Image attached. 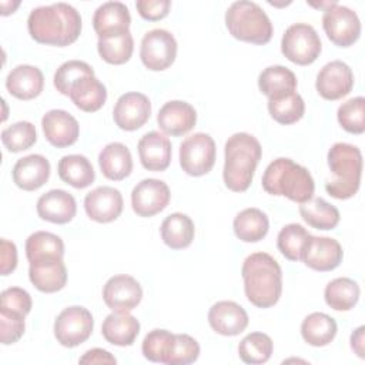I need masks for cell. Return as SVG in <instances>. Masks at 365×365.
<instances>
[{
  "instance_id": "1",
  "label": "cell",
  "mask_w": 365,
  "mask_h": 365,
  "mask_svg": "<svg viewBox=\"0 0 365 365\" xmlns=\"http://www.w3.org/2000/svg\"><path fill=\"white\" fill-rule=\"evenodd\" d=\"M29 34L41 44L66 47L81 33V16L68 3H53L33 9L27 19Z\"/></svg>"
},
{
  "instance_id": "2",
  "label": "cell",
  "mask_w": 365,
  "mask_h": 365,
  "mask_svg": "<svg viewBox=\"0 0 365 365\" xmlns=\"http://www.w3.org/2000/svg\"><path fill=\"white\" fill-rule=\"evenodd\" d=\"M247 299L258 308L274 307L282 294V271L267 252L250 254L241 267Z\"/></svg>"
},
{
  "instance_id": "3",
  "label": "cell",
  "mask_w": 365,
  "mask_h": 365,
  "mask_svg": "<svg viewBox=\"0 0 365 365\" xmlns=\"http://www.w3.org/2000/svg\"><path fill=\"white\" fill-rule=\"evenodd\" d=\"M259 141L248 133H235L225 141L222 178L228 190L244 192L252 182L255 168L261 160Z\"/></svg>"
},
{
  "instance_id": "4",
  "label": "cell",
  "mask_w": 365,
  "mask_h": 365,
  "mask_svg": "<svg viewBox=\"0 0 365 365\" xmlns=\"http://www.w3.org/2000/svg\"><path fill=\"white\" fill-rule=\"evenodd\" d=\"M261 184L268 194L282 195L298 204L311 200L315 191L311 173L287 157H279L268 164Z\"/></svg>"
},
{
  "instance_id": "5",
  "label": "cell",
  "mask_w": 365,
  "mask_h": 365,
  "mask_svg": "<svg viewBox=\"0 0 365 365\" xmlns=\"http://www.w3.org/2000/svg\"><path fill=\"white\" fill-rule=\"evenodd\" d=\"M328 167L334 180L325 184L327 192L336 200L354 197L361 185L362 154L356 145L348 143H335L327 155Z\"/></svg>"
},
{
  "instance_id": "6",
  "label": "cell",
  "mask_w": 365,
  "mask_h": 365,
  "mask_svg": "<svg viewBox=\"0 0 365 365\" xmlns=\"http://www.w3.org/2000/svg\"><path fill=\"white\" fill-rule=\"evenodd\" d=\"M225 26L234 38L252 44H267L274 33L267 13L248 0L234 1L227 9Z\"/></svg>"
},
{
  "instance_id": "7",
  "label": "cell",
  "mask_w": 365,
  "mask_h": 365,
  "mask_svg": "<svg viewBox=\"0 0 365 365\" xmlns=\"http://www.w3.org/2000/svg\"><path fill=\"white\" fill-rule=\"evenodd\" d=\"M322 43L317 30L308 23L291 24L281 38V51L298 66L312 64L321 54Z\"/></svg>"
},
{
  "instance_id": "8",
  "label": "cell",
  "mask_w": 365,
  "mask_h": 365,
  "mask_svg": "<svg viewBox=\"0 0 365 365\" xmlns=\"http://www.w3.org/2000/svg\"><path fill=\"white\" fill-rule=\"evenodd\" d=\"M215 143L207 133H194L180 145V165L192 177L208 174L215 164Z\"/></svg>"
},
{
  "instance_id": "9",
  "label": "cell",
  "mask_w": 365,
  "mask_h": 365,
  "mask_svg": "<svg viewBox=\"0 0 365 365\" xmlns=\"http://www.w3.org/2000/svg\"><path fill=\"white\" fill-rule=\"evenodd\" d=\"M94 328L91 312L80 305L64 308L54 321V336L66 348H74L86 342Z\"/></svg>"
},
{
  "instance_id": "10",
  "label": "cell",
  "mask_w": 365,
  "mask_h": 365,
  "mask_svg": "<svg viewBox=\"0 0 365 365\" xmlns=\"http://www.w3.org/2000/svg\"><path fill=\"white\" fill-rule=\"evenodd\" d=\"M322 27L328 38L338 47L352 46L361 36L358 14L342 4H334L324 10Z\"/></svg>"
},
{
  "instance_id": "11",
  "label": "cell",
  "mask_w": 365,
  "mask_h": 365,
  "mask_svg": "<svg viewBox=\"0 0 365 365\" xmlns=\"http://www.w3.org/2000/svg\"><path fill=\"white\" fill-rule=\"evenodd\" d=\"M177 57V40L164 29H153L147 31L140 44V58L151 71H163L168 68Z\"/></svg>"
},
{
  "instance_id": "12",
  "label": "cell",
  "mask_w": 365,
  "mask_h": 365,
  "mask_svg": "<svg viewBox=\"0 0 365 365\" xmlns=\"http://www.w3.org/2000/svg\"><path fill=\"white\" fill-rule=\"evenodd\" d=\"M171 192L163 180L144 178L131 191V207L138 217H153L170 202Z\"/></svg>"
},
{
  "instance_id": "13",
  "label": "cell",
  "mask_w": 365,
  "mask_h": 365,
  "mask_svg": "<svg viewBox=\"0 0 365 365\" xmlns=\"http://www.w3.org/2000/svg\"><path fill=\"white\" fill-rule=\"evenodd\" d=\"M354 87V73L342 60L327 63L317 74L315 88L318 94L329 101L339 100L351 93Z\"/></svg>"
},
{
  "instance_id": "14",
  "label": "cell",
  "mask_w": 365,
  "mask_h": 365,
  "mask_svg": "<svg viewBox=\"0 0 365 365\" xmlns=\"http://www.w3.org/2000/svg\"><path fill=\"white\" fill-rule=\"evenodd\" d=\"M143 298L140 282L127 274H118L107 279L103 287V299L111 311L130 312Z\"/></svg>"
},
{
  "instance_id": "15",
  "label": "cell",
  "mask_w": 365,
  "mask_h": 365,
  "mask_svg": "<svg viewBox=\"0 0 365 365\" xmlns=\"http://www.w3.org/2000/svg\"><path fill=\"white\" fill-rule=\"evenodd\" d=\"M151 115V103L148 97L138 91L121 94L113 108V118L118 128L134 131L143 127Z\"/></svg>"
},
{
  "instance_id": "16",
  "label": "cell",
  "mask_w": 365,
  "mask_h": 365,
  "mask_svg": "<svg viewBox=\"0 0 365 365\" xmlns=\"http://www.w3.org/2000/svg\"><path fill=\"white\" fill-rule=\"evenodd\" d=\"M342 247L335 238L309 235L301 261L315 271L327 272L335 269L342 262Z\"/></svg>"
},
{
  "instance_id": "17",
  "label": "cell",
  "mask_w": 365,
  "mask_h": 365,
  "mask_svg": "<svg viewBox=\"0 0 365 365\" xmlns=\"http://www.w3.org/2000/svg\"><path fill=\"white\" fill-rule=\"evenodd\" d=\"M123 195L121 192L110 185H101L84 197V210L90 220L96 222H111L123 212Z\"/></svg>"
},
{
  "instance_id": "18",
  "label": "cell",
  "mask_w": 365,
  "mask_h": 365,
  "mask_svg": "<svg viewBox=\"0 0 365 365\" xmlns=\"http://www.w3.org/2000/svg\"><path fill=\"white\" fill-rule=\"evenodd\" d=\"M41 128L46 140L57 147L64 148L73 145L80 134L78 121L66 110H50L41 118Z\"/></svg>"
},
{
  "instance_id": "19",
  "label": "cell",
  "mask_w": 365,
  "mask_h": 365,
  "mask_svg": "<svg viewBox=\"0 0 365 365\" xmlns=\"http://www.w3.org/2000/svg\"><path fill=\"white\" fill-rule=\"evenodd\" d=\"M208 324L220 335L235 336L248 327V314L234 301H218L208 311Z\"/></svg>"
},
{
  "instance_id": "20",
  "label": "cell",
  "mask_w": 365,
  "mask_h": 365,
  "mask_svg": "<svg viewBox=\"0 0 365 365\" xmlns=\"http://www.w3.org/2000/svg\"><path fill=\"white\" fill-rule=\"evenodd\" d=\"M157 123L163 133L178 137L194 128L197 123V111L187 101H167L157 114Z\"/></svg>"
},
{
  "instance_id": "21",
  "label": "cell",
  "mask_w": 365,
  "mask_h": 365,
  "mask_svg": "<svg viewBox=\"0 0 365 365\" xmlns=\"http://www.w3.org/2000/svg\"><path fill=\"white\" fill-rule=\"evenodd\" d=\"M36 210L38 217L44 221L53 224H67L76 217L77 204L70 192L54 188L40 195Z\"/></svg>"
},
{
  "instance_id": "22",
  "label": "cell",
  "mask_w": 365,
  "mask_h": 365,
  "mask_svg": "<svg viewBox=\"0 0 365 365\" xmlns=\"http://www.w3.org/2000/svg\"><path fill=\"white\" fill-rule=\"evenodd\" d=\"M141 165L148 171H164L171 163V141L160 131L145 133L138 141Z\"/></svg>"
},
{
  "instance_id": "23",
  "label": "cell",
  "mask_w": 365,
  "mask_h": 365,
  "mask_svg": "<svg viewBox=\"0 0 365 365\" xmlns=\"http://www.w3.org/2000/svg\"><path fill=\"white\" fill-rule=\"evenodd\" d=\"M30 282L41 292H57L66 287L67 268L63 258H46L30 262Z\"/></svg>"
},
{
  "instance_id": "24",
  "label": "cell",
  "mask_w": 365,
  "mask_h": 365,
  "mask_svg": "<svg viewBox=\"0 0 365 365\" xmlns=\"http://www.w3.org/2000/svg\"><path fill=\"white\" fill-rule=\"evenodd\" d=\"M13 181L24 191H36L50 177V163L41 154H30L19 158L13 167Z\"/></svg>"
},
{
  "instance_id": "25",
  "label": "cell",
  "mask_w": 365,
  "mask_h": 365,
  "mask_svg": "<svg viewBox=\"0 0 365 365\" xmlns=\"http://www.w3.org/2000/svg\"><path fill=\"white\" fill-rule=\"evenodd\" d=\"M44 87L41 70L30 64H19L6 77L7 91L19 100H31L40 96Z\"/></svg>"
},
{
  "instance_id": "26",
  "label": "cell",
  "mask_w": 365,
  "mask_h": 365,
  "mask_svg": "<svg viewBox=\"0 0 365 365\" xmlns=\"http://www.w3.org/2000/svg\"><path fill=\"white\" fill-rule=\"evenodd\" d=\"M130 23L128 7L121 1H106L96 9L93 16V27L98 37L128 31Z\"/></svg>"
},
{
  "instance_id": "27",
  "label": "cell",
  "mask_w": 365,
  "mask_h": 365,
  "mask_svg": "<svg viewBox=\"0 0 365 365\" xmlns=\"http://www.w3.org/2000/svg\"><path fill=\"white\" fill-rule=\"evenodd\" d=\"M104 339L117 346H130L140 334V322L130 312L113 311L101 325Z\"/></svg>"
},
{
  "instance_id": "28",
  "label": "cell",
  "mask_w": 365,
  "mask_h": 365,
  "mask_svg": "<svg viewBox=\"0 0 365 365\" xmlns=\"http://www.w3.org/2000/svg\"><path fill=\"white\" fill-rule=\"evenodd\" d=\"M98 165L106 178L121 181L133 171V157L125 144L114 141L100 151Z\"/></svg>"
},
{
  "instance_id": "29",
  "label": "cell",
  "mask_w": 365,
  "mask_h": 365,
  "mask_svg": "<svg viewBox=\"0 0 365 365\" xmlns=\"http://www.w3.org/2000/svg\"><path fill=\"white\" fill-rule=\"evenodd\" d=\"M68 97L81 111L94 113L104 106L107 88L96 76H86L73 84Z\"/></svg>"
},
{
  "instance_id": "30",
  "label": "cell",
  "mask_w": 365,
  "mask_h": 365,
  "mask_svg": "<svg viewBox=\"0 0 365 365\" xmlns=\"http://www.w3.org/2000/svg\"><path fill=\"white\" fill-rule=\"evenodd\" d=\"M161 240L171 250H182L191 245L195 227L192 220L182 212H173L164 218L160 227Z\"/></svg>"
},
{
  "instance_id": "31",
  "label": "cell",
  "mask_w": 365,
  "mask_h": 365,
  "mask_svg": "<svg viewBox=\"0 0 365 365\" xmlns=\"http://www.w3.org/2000/svg\"><path fill=\"white\" fill-rule=\"evenodd\" d=\"M58 177L66 184L81 190L94 182L96 173L90 160L81 154H68L61 157L57 165Z\"/></svg>"
},
{
  "instance_id": "32",
  "label": "cell",
  "mask_w": 365,
  "mask_h": 365,
  "mask_svg": "<svg viewBox=\"0 0 365 365\" xmlns=\"http://www.w3.org/2000/svg\"><path fill=\"white\" fill-rule=\"evenodd\" d=\"M232 228L238 240L244 242H258L268 234L269 220L259 208L250 207L235 215Z\"/></svg>"
},
{
  "instance_id": "33",
  "label": "cell",
  "mask_w": 365,
  "mask_h": 365,
  "mask_svg": "<svg viewBox=\"0 0 365 365\" xmlns=\"http://www.w3.org/2000/svg\"><path fill=\"white\" fill-rule=\"evenodd\" d=\"M298 81L295 74L284 66H269L264 68L258 76V88L268 98L279 97L294 93Z\"/></svg>"
},
{
  "instance_id": "34",
  "label": "cell",
  "mask_w": 365,
  "mask_h": 365,
  "mask_svg": "<svg viewBox=\"0 0 365 365\" xmlns=\"http://www.w3.org/2000/svg\"><path fill=\"white\" fill-rule=\"evenodd\" d=\"M336 331V321L325 312H312L307 315L301 324V335L304 341L312 346H325L331 344Z\"/></svg>"
},
{
  "instance_id": "35",
  "label": "cell",
  "mask_w": 365,
  "mask_h": 365,
  "mask_svg": "<svg viewBox=\"0 0 365 365\" xmlns=\"http://www.w3.org/2000/svg\"><path fill=\"white\" fill-rule=\"evenodd\" d=\"M299 215L309 227L324 231L335 228L341 220L338 208L321 197H312L302 202L299 205Z\"/></svg>"
},
{
  "instance_id": "36",
  "label": "cell",
  "mask_w": 365,
  "mask_h": 365,
  "mask_svg": "<svg viewBox=\"0 0 365 365\" xmlns=\"http://www.w3.org/2000/svg\"><path fill=\"white\" fill-rule=\"evenodd\" d=\"M361 289L356 281L348 277H339L329 281L324 291V298L328 307L335 311H349L359 299Z\"/></svg>"
},
{
  "instance_id": "37",
  "label": "cell",
  "mask_w": 365,
  "mask_h": 365,
  "mask_svg": "<svg viewBox=\"0 0 365 365\" xmlns=\"http://www.w3.org/2000/svg\"><path fill=\"white\" fill-rule=\"evenodd\" d=\"M134 50V40L128 31L118 34H108L104 37H98L97 51L100 57L108 64H124L127 63Z\"/></svg>"
},
{
  "instance_id": "38",
  "label": "cell",
  "mask_w": 365,
  "mask_h": 365,
  "mask_svg": "<svg viewBox=\"0 0 365 365\" xmlns=\"http://www.w3.org/2000/svg\"><path fill=\"white\" fill-rule=\"evenodd\" d=\"M26 257L29 262L46 258H63V240L48 231H36L26 240Z\"/></svg>"
},
{
  "instance_id": "39",
  "label": "cell",
  "mask_w": 365,
  "mask_h": 365,
  "mask_svg": "<svg viewBox=\"0 0 365 365\" xmlns=\"http://www.w3.org/2000/svg\"><path fill=\"white\" fill-rule=\"evenodd\" d=\"M269 115L279 124L288 125L299 121L305 113V103L302 97L294 91L279 97L268 98Z\"/></svg>"
},
{
  "instance_id": "40",
  "label": "cell",
  "mask_w": 365,
  "mask_h": 365,
  "mask_svg": "<svg viewBox=\"0 0 365 365\" xmlns=\"http://www.w3.org/2000/svg\"><path fill=\"white\" fill-rule=\"evenodd\" d=\"M175 344V334L167 329H153L150 331L141 344V352L145 359L151 362L167 364L171 358Z\"/></svg>"
},
{
  "instance_id": "41",
  "label": "cell",
  "mask_w": 365,
  "mask_h": 365,
  "mask_svg": "<svg viewBox=\"0 0 365 365\" xmlns=\"http://www.w3.org/2000/svg\"><path fill=\"white\" fill-rule=\"evenodd\" d=\"M274 351V342L264 332H251L245 335L238 345V355L242 362L258 365L265 364Z\"/></svg>"
},
{
  "instance_id": "42",
  "label": "cell",
  "mask_w": 365,
  "mask_h": 365,
  "mask_svg": "<svg viewBox=\"0 0 365 365\" xmlns=\"http://www.w3.org/2000/svg\"><path fill=\"white\" fill-rule=\"evenodd\" d=\"M309 232L297 222L287 224L281 228L277 237V247L279 252L289 261H301L302 251L309 238Z\"/></svg>"
},
{
  "instance_id": "43",
  "label": "cell",
  "mask_w": 365,
  "mask_h": 365,
  "mask_svg": "<svg viewBox=\"0 0 365 365\" xmlns=\"http://www.w3.org/2000/svg\"><path fill=\"white\" fill-rule=\"evenodd\" d=\"M3 145L10 153L29 150L37 141L36 127L30 121H17L1 131Z\"/></svg>"
},
{
  "instance_id": "44",
  "label": "cell",
  "mask_w": 365,
  "mask_h": 365,
  "mask_svg": "<svg viewBox=\"0 0 365 365\" xmlns=\"http://www.w3.org/2000/svg\"><path fill=\"white\" fill-rule=\"evenodd\" d=\"M336 118L345 131L362 134L365 131V98L358 96L342 103L338 107Z\"/></svg>"
},
{
  "instance_id": "45",
  "label": "cell",
  "mask_w": 365,
  "mask_h": 365,
  "mask_svg": "<svg viewBox=\"0 0 365 365\" xmlns=\"http://www.w3.org/2000/svg\"><path fill=\"white\" fill-rule=\"evenodd\" d=\"M86 76H94V70L88 63L81 60H68L56 70L53 83L58 93L68 96L73 84Z\"/></svg>"
},
{
  "instance_id": "46",
  "label": "cell",
  "mask_w": 365,
  "mask_h": 365,
  "mask_svg": "<svg viewBox=\"0 0 365 365\" xmlns=\"http://www.w3.org/2000/svg\"><path fill=\"white\" fill-rule=\"evenodd\" d=\"M33 301L30 294L20 287H10L0 294V311L16 312L20 315H27L31 311Z\"/></svg>"
},
{
  "instance_id": "47",
  "label": "cell",
  "mask_w": 365,
  "mask_h": 365,
  "mask_svg": "<svg viewBox=\"0 0 365 365\" xmlns=\"http://www.w3.org/2000/svg\"><path fill=\"white\" fill-rule=\"evenodd\" d=\"M200 345L188 334H175V344L168 365H188L198 359Z\"/></svg>"
},
{
  "instance_id": "48",
  "label": "cell",
  "mask_w": 365,
  "mask_h": 365,
  "mask_svg": "<svg viewBox=\"0 0 365 365\" xmlns=\"http://www.w3.org/2000/svg\"><path fill=\"white\" fill-rule=\"evenodd\" d=\"M24 315L0 311V341L3 345H11L17 342L26 329Z\"/></svg>"
},
{
  "instance_id": "49",
  "label": "cell",
  "mask_w": 365,
  "mask_h": 365,
  "mask_svg": "<svg viewBox=\"0 0 365 365\" xmlns=\"http://www.w3.org/2000/svg\"><path fill=\"white\" fill-rule=\"evenodd\" d=\"M138 14L148 21H157L164 19L170 13V0H138L135 3Z\"/></svg>"
},
{
  "instance_id": "50",
  "label": "cell",
  "mask_w": 365,
  "mask_h": 365,
  "mask_svg": "<svg viewBox=\"0 0 365 365\" xmlns=\"http://www.w3.org/2000/svg\"><path fill=\"white\" fill-rule=\"evenodd\" d=\"M0 250H1V257H0V272L1 275H9L10 272H13L17 267V248L16 244L1 238L0 240Z\"/></svg>"
},
{
  "instance_id": "51",
  "label": "cell",
  "mask_w": 365,
  "mask_h": 365,
  "mask_svg": "<svg viewBox=\"0 0 365 365\" xmlns=\"http://www.w3.org/2000/svg\"><path fill=\"white\" fill-rule=\"evenodd\" d=\"M80 364H117L114 355L103 348H93L88 349L80 359Z\"/></svg>"
},
{
  "instance_id": "52",
  "label": "cell",
  "mask_w": 365,
  "mask_h": 365,
  "mask_svg": "<svg viewBox=\"0 0 365 365\" xmlns=\"http://www.w3.org/2000/svg\"><path fill=\"white\" fill-rule=\"evenodd\" d=\"M364 331H365V327L361 325L358 327L352 334H351V348L352 351L362 359L365 358V354H364Z\"/></svg>"
},
{
  "instance_id": "53",
  "label": "cell",
  "mask_w": 365,
  "mask_h": 365,
  "mask_svg": "<svg viewBox=\"0 0 365 365\" xmlns=\"http://www.w3.org/2000/svg\"><path fill=\"white\" fill-rule=\"evenodd\" d=\"M19 4H20V1H1V14L3 16H7V14H10V13H13L17 7H19Z\"/></svg>"
}]
</instances>
